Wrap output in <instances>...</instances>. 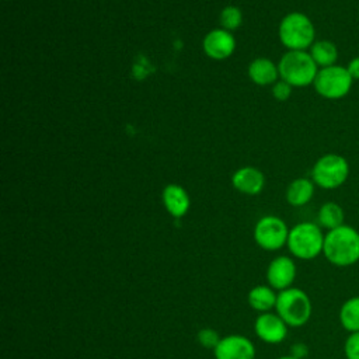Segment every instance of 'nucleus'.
<instances>
[{
  "mask_svg": "<svg viewBox=\"0 0 359 359\" xmlns=\"http://www.w3.org/2000/svg\"><path fill=\"white\" fill-rule=\"evenodd\" d=\"M279 38L290 50H306L314 43L316 29L306 14L290 13L280 21Z\"/></svg>",
  "mask_w": 359,
  "mask_h": 359,
  "instance_id": "39448f33",
  "label": "nucleus"
},
{
  "mask_svg": "<svg viewBox=\"0 0 359 359\" xmlns=\"http://www.w3.org/2000/svg\"><path fill=\"white\" fill-rule=\"evenodd\" d=\"M275 311L287 327L297 328L309 323L313 313V304L303 289L292 286L278 292Z\"/></svg>",
  "mask_w": 359,
  "mask_h": 359,
  "instance_id": "7ed1b4c3",
  "label": "nucleus"
},
{
  "mask_svg": "<svg viewBox=\"0 0 359 359\" xmlns=\"http://www.w3.org/2000/svg\"><path fill=\"white\" fill-rule=\"evenodd\" d=\"M231 182L233 187L240 192L247 195H257L264 187V175L254 167H244L233 174Z\"/></svg>",
  "mask_w": 359,
  "mask_h": 359,
  "instance_id": "ddd939ff",
  "label": "nucleus"
},
{
  "mask_svg": "<svg viewBox=\"0 0 359 359\" xmlns=\"http://www.w3.org/2000/svg\"><path fill=\"white\" fill-rule=\"evenodd\" d=\"M243 22V15L241 11L234 7V6H229L226 7L222 13H220V25L223 27V29H237Z\"/></svg>",
  "mask_w": 359,
  "mask_h": 359,
  "instance_id": "412c9836",
  "label": "nucleus"
},
{
  "mask_svg": "<svg viewBox=\"0 0 359 359\" xmlns=\"http://www.w3.org/2000/svg\"><path fill=\"white\" fill-rule=\"evenodd\" d=\"M338 318L348 334L359 331V296H352L341 304Z\"/></svg>",
  "mask_w": 359,
  "mask_h": 359,
  "instance_id": "aec40b11",
  "label": "nucleus"
},
{
  "mask_svg": "<svg viewBox=\"0 0 359 359\" xmlns=\"http://www.w3.org/2000/svg\"><path fill=\"white\" fill-rule=\"evenodd\" d=\"M213 353L216 359H254L255 346L247 337L231 334L219 341Z\"/></svg>",
  "mask_w": 359,
  "mask_h": 359,
  "instance_id": "1a4fd4ad",
  "label": "nucleus"
},
{
  "mask_svg": "<svg viewBox=\"0 0 359 359\" xmlns=\"http://www.w3.org/2000/svg\"><path fill=\"white\" fill-rule=\"evenodd\" d=\"M290 93H292V86L287 84L286 81L280 80V81H276L273 88H272V94L276 100L279 101H285L290 97Z\"/></svg>",
  "mask_w": 359,
  "mask_h": 359,
  "instance_id": "b1692460",
  "label": "nucleus"
},
{
  "mask_svg": "<svg viewBox=\"0 0 359 359\" xmlns=\"http://www.w3.org/2000/svg\"><path fill=\"white\" fill-rule=\"evenodd\" d=\"M296 273L294 261L287 255H279L273 258L266 268V282L272 289L280 292L292 287Z\"/></svg>",
  "mask_w": 359,
  "mask_h": 359,
  "instance_id": "9d476101",
  "label": "nucleus"
},
{
  "mask_svg": "<svg viewBox=\"0 0 359 359\" xmlns=\"http://www.w3.org/2000/svg\"><path fill=\"white\" fill-rule=\"evenodd\" d=\"M346 69H348V72H349V74L353 80H359V56L352 57L349 60Z\"/></svg>",
  "mask_w": 359,
  "mask_h": 359,
  "instance_id": "a878e982",
  "label": "nucleus"
},
{
  "mask_svg": "<svg viewBox=\"0 0 359 359\" xmlns=\"http://www.w3.org/2000/svg\"><path fill=\"white\" fill-rule=\"evenodd\" d=\"M323 255L338 268L355 265L359 262V231L349 224L328 230L324 237Z\"/></svg>",
  "mask_w": 359,
  "mask_h": 359,
  "instance_id": "f257e3e1",
  "label": "nucleus"
},
{
  "mask_svg": "<svg viewBox=\"0 0 359 359\" xmlns=\"http://www.w3.org/2000/svg\"><path fill=\"white\" fill-rule=\"evenodd\" d=\"M255 335L266 344H280L287 335V324L272 311L261 313L254 323Z\"/></svg>",
  "mask_w": 359,
  "mask_h": 359,
  "instance_id": "9b49d317",
  "label": "nucleus"
},
{
  "mask_svg": "<svg viewBox=\"0 0 359 359\" xmlns=\"http://www.w3.org/2000/svg\"><path fill=\"white\" fill-rule=\"evenodd\" d=\"M289 355H292L296 359H304L309 355V348L303 342H296L290 346V353Z\"/></svg>",
  "mask_w": 359,
  "mask_h": 359,
  "instance_id": "393cba45",
  "label": "nucleus"
},
{
  "mask_svg": "<svg viewBox=\"0 0 359 359\" xmlns=\"http://www.w3.org/2000/svg\"><path fill=\"white\" fill-rule=\"evenodd\" d=\"M314 195V182L307 178H297L290 182L286 189V201L292 206H303L311 201Z\"/></svg>",
  "mask_w": 359,
  "mask_h": 359,
  "instance_id": "f3484780",
  "label": "nucleus"
},
{
  "mask_svg": "<svg viewBox=\"0 0 359 359\" xmlns=\"http://www.w3.org/2000/svg\"><path fill=\"white\" fill-rule=\"evenodd\" d=\"M278 70L280 79L292 87H306L314 83L318 66L309 52L289 50L282 56Z\"/></svg>",
  "mask_w": 359,
  "mask_h": 359,
  "instance_id": "20e7f679",
  "label": "nucleus"
},
{
  "mask_svg": "<svg viewBox=\"0 0 359 359\" xmlns=\"http://www.w3.org/2000/svg\"><path fill=\"white\" fill-rule=\"evenodd\" d=\"M196 338H198V342H199L202 346L208 348V349H215L216 345L219 344V341L222 339V338L219 337L217 331H215V330H212V328H203V330H201V331L198 332Z\"/></svg>",
  "mask_w": 359,
  "mask_h": 359,
  "instance_id": "5701e85b",
  "label": "nucleus"
},
{
  "mask_svg": "<svg viewBox=\"0 0 359 359\" xmlns=\"http://www.w3.org/2000/svg\"><path fill=\"white\" fill-rule=\"evenodd\" d=\"M344 220L345 213L341 205H338L337 202H325L324 205H321L317 215V224L321 229H327V231L337 229L345 224Z\"/></svg>",
  "mask_w": 359,
  "mask_h": 359,
  "instance_id": "6ab92c4d",
  "label": "nucleus"
},
{
  "mask_svg": "<svg viewBox=\"0 0 359 359\" xmlns=\"http://www.w3.org/2000/svg\"><path fill=\"white\" fill-rule=\"evenodd\" d=\"M349 177L348 160L337 153L321 156L313 165L311 178L323 189H337L345 184Z\"/></svg>",
  "mask_w": 359,
  "mask_h": 359,
  "instance_id": "423d86ee",
  "label": "nucleus"
},
{
  "mask_svg": "<svg viewBox=\"0 0 359 359\" xmlns=\"http://www.w3.org/2000/svg\"><path fill=\"white\" fill-rule=\"evenodd\" d=\"M344 355L346 359H359V331L348 334L344 342Z\"/></svg>",
  "mask_w": 359,
  "mask_h": 359,
  "instance_id": "4be33fe9",
  "label": "nucleus"
},
{
  "mask_svg": "<svg viewBox=\"0 0 359 359\" xmlns=\"http://www.w3.org/2000/svg\"><path fill=\"white\" fill-rule=\"evenodd\" d=\"M236 48V41L227 29H213L203 39L205 53L216 60L229 57Z\"/></svg>",
  "mask_w": 359,
  "mask_h": 359,
  "instance_id": "f8f14e48",
  "label": "nucleus"
},
{
  "mask_svg": "<svg viewBox=\"0 0 359 359\" xmlns=\"http://www.w3.org/2000/svg\"><path fill=\"white\" fill-rule=\"evenodd\" d=\"M279 74L278 67L265 57H258L252 60L248 66V76L250 79L258 86H266L275 83Z\"/></svg>",
  "mask_w": 359,
  "mask_h": 359,
  "instance_id": "dca6fc26",
  "label": "nucleus"
},
{
  "mask_svg": "<svg viewBox=\"0 0 359 359\" xmlns=\"http://www.w3.org/2000/svg\"><path fill=\"white\" fill-rule=\"evenodd\" d=\"M276 299L278 293L269 285H257L248 292L247 296L250 307L259 313H266L275 309Z\"/></svg>",
  "mask_w": 359,
  "mask_h": 359,
  "instance_id": "2eb2a0df",
  "label": "nucleus"
},
{
  "mask_svg": "<svg viewBox=\"0 0 359 359\" xmlns=\"http://www.w3.org/2000/svg\"><path fill=\"white\" fill-rule=\"evenodd\" d=\"M353 79L351 77L346 66L334 65L330 67L318 69L314 79V88L323 98L327 100H341L349 94Z\"/></svg>",
  "mask_w": 359,
  "mask_h": 359,
  "instance_id": "0eeeda50",
  "label": "nucleus"
},
{
  "mask_svg": "<svg viewBox=\"0 0 359 359\" xmlns=\"http://www.w3.org/2000/svg\"><path fill=\"white\" fill-rule=\"evenodd\" d=\"M323 229L313 222H302L289 230L287 250L294 258L310 261L323 254L324 247Z\"/></svg>",
  "mask_w": 359,
  "mask_h": 359,
  "instance_id": "f03ea898",
  "label": "nucleus"
},
{
  "mask_svg": "<svg viewBox=\"0 0 359 359\" xmlns=\"http://www.w3.org/2000/svg\"><path fill=\"white\" fill-rule=\"evenodd\" d=\"M163 202L167 212L174 217H182L189 209V196L187 191L175 184H170L163 191Z\"/></svg>",
  "mask_w": 359,
  "mask_h": 359,
  "instance_id": "4468645a",
  "label": "nucleus"
},
{
  "mask_svg": "<svg viewBox=\"0 0 359 359\" xmlns=\"http://www.w3.org/2000/svg\"><path fill=\"white\" fill-rule=\"evenodd\" d=\"M289 229L278 216H264L254 227V240L265 251H278L287 243Z\"/></svg>",
  "mask_w": 359,
  "mask_h": 359,
  "instance_id": "6e6552de",
  "label": "nucleus"
},
{
  "mask_svg": "<svg viewBox=\"0 0 359 359\" xmlns=\"http://www.w3.org/2000/svg\"><path fill=\"white\" fill-rule=\"evenodd\" d=\"M276 359H296V358H293L292 355H285V356H279Z\"/></svg>",
  "mask_w": 359,
  "mask_h": 359,
  "instance_id": "bb28decb",
  "label": "nucleus"
},
{
  "mask_svg": "<svg viewBox=\"0 0 359 359\" xmlns=\"http://www.w3.org/2000/svg\"><path fill=\"white\" fill-rule=\"evenodd\" d=\"M309 53L311 55L313 60L320 69L334 66L337 65V60H338V49L335 43L328 39L314 41V43L310 46Z\"/></svg>",
  "mask_w": 359,
  "mask_h": 359,
  "instance_id": "a211bd4d",
  "label": "nucleus"
}]
</instances>
